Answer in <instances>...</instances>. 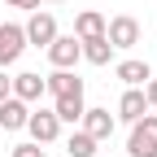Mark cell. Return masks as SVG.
<instances>
[{
	"mask_svg": "<svg viewBox=\"0 0 157 157\" xmlns=\"http://www.w3.org/2000/svg\"><path fill=\"white\" fill-rule=\"evenodd\" d=\"M127 153L131 157H157V113H144L140 122H131Z\"/></svg>",
	"mask_w": 157,
	"mask_h": 157,
	"instance_id": "1",
	"label": "cell"
},
{
	"mask_svg": "<svg viewBox=\"0 0 157 157\" xmlns=\"http://www.w3.org/2000/svg\"><path fill=\"white\" fill-rule=\"evenodd\" d=\"M105 39L113 48H135V44H140V22H135L131 13H118V17L105 22Z\"/></svg>",
	"mask_w": 157,
	"mask_h": 157,
	"instance_id": "2",
	"label": "cell"
},
{
	"mask_svg": "<svg viewBox=\"0 0 157 157\" xmlns=\"http://www.w3.org/2000/svg\"><path fill=\"white\" fill-rule=\"evenodd\" d=\"M22 35H26V44H35V48H48L52 39H57V17L52 13H31V22L22 26Z\"/></svg>",
	"mask_w": 157,
	"mask_h": 157,
	"instance_id": "3",
	"label": "cell"
},
{
	"mask_svg": "<svg viewBox=\"0 0 157 157\" xmlns=\"http://www.w3.org/2000/svg\"><path fill=\"white\" fill-rule=\"evenodd\" d=\"M26 131H31V140L35 144H52L57 135H61V122H57V113L52 109H35L26 118Z\"/></svg>",
	"mask_w": 157,
	"mask_h": 157,
	"instance_id": "4",
	"label": "cell"
},
{
	"mask_svg": "<svg viewBox=\"0 0 157 157\" xmlns=\"http://www.w3.org/2000/svg\"><path fill=\"white\" fill-rule=\"evenodd\" d=\"M44 52H48L52 70H74V61L83 57V52H78V39H74V35H57V39H52Z\"/></svg>",
	"mask_w": 157,
	"mask_h": 157,
	"instance_id": "5",
	"label": "cell"
},
{
	"mask_svg": "<svg viewBox=\"0 0 157 157\" xmlns=\"http://www.w3.org/2000/svg\"><path fill=\"white\" fill-rule=\"evenodd\" d=\"M22 48H26V35H22V26L5 22V26H0V70H5V66H13L17 57H22Z\"/></svg>",
	"mask_w": 157,
	"mask_h": 157,
	"instance_id": "6",
	"label": "cell"
},
{
	"mask_svg": "<svg viewBox=\"0 0 157 157\" xmlns=\"http://www.w3.org/2000/svg\"><path fill=\"white\" fill-rule=\"evenodd\" d=\"M78 122H83L78 131H87L96 144L113 135V113H109V109H83V118H78Z\"/></svg>",
	"mask_w": 157,
	"mask_h": 157,
	"instance_id": "7",
	"label": "cell"
},
{
	"mask_svg": "<svg viewBox=\"0 0 157 157\" xmlns=\"http://www.w3.org/2000/svg\"><path fill=\"white\" fill-rule=\"evenodd\" d=\"M26 118H31V105L26 101H17V96H5V101H0V127H5V131H22Z\"/></svg>",
	"mask_w": 157,
	"mask_h": 157,
	"instance_id": "8",
	"label": "cell"
},
{
	"mask_svg": "<svg viewBox=\"0 0 157 157\" xmlns=\"http://www.w3.org/2000/svg\"><path fill=\"white\" fill-rule=\"evenodd\" d=\"M144 113H148L144 87H127V92H122V101H118V118H122V122H140Z\"/></svg>",
	"mask_w": 157,
	"mask_h": 157,
	"instance_id": "9",
	"label": "cell"
},
{
	"mask_svg": "<svg viewBox=\"0 0 157 157\" xmlns=\"http://www.w3.org/2000/svg\"><path fill=\"white\" fill-rule=\"evenodd\" d=\"M44 92H52V101L57 96H74V92H83V78H78L74 70H52L44 78Z\"/></svg>",
	"mask_w": 157,
	"mask_h": 157,
	"instance_id": "10",
	"label": "cell"
},
{
	"mask_svg": "<svg viewBox=\"0 0 157 157\" xmlns=\"http://www.w3.org/2000/svg\"><path fill=\"white\" fill-rule=\"evenodd\" d=\"M13 96H17V101H26V105H35L39 96H44V78H39L35 70H22V74H13Z\"/></svg>",
	"mask_w": 157,
	"mask_h": 157,
	"instance_id": "11",
	"label": "cell"
},
{
	"mask_svg": "<svg viewBox=\"0 0 157 157\" xmlns=\"http://www.w3.org/2000/svg\"><path fill=\"white\" fill-rule=\"evenodd\" d=\"M96 35H105V13L83 9V13L74 17V39H96Z\"/></svg>",
	"mask_w": 157,
	"mask_h": 157,
	"instance_id": "12",
	"label": "cell"
},
{
	"mask_svg": "<svg viewBox=\"0 0 157 157\" xmlns=\"http://www.w3.org/2000/svg\"><path fill=\"white\" fill-rule=\"evenodd\" d=\"M78 52H83L92 66H109V57H113V44H109L105 35H96V39H78Z\"/></svg>",
	"mask_w": 157,
	"mask_h": 157,
	"instance_id": "13",
	"label": "cell"
},
{
	"mask_svg": "<svg viewBox=\"0 0 157 157\" xmlns=\"http://www.w3.org/2000/svg\"><path fill=\"white\" fill-rule=\"evenodd\" d=\"M118 78H122L127 87H144L148 78H153V70H148V61H118V70H113Z\"/></svg>",
	"mask_w": 157,
	"mask_h": 157,
	"instance_id": "14",
	"label": "cell"
},
{
	"mask_svg": "<svg viewBox=\"0 0 157 157\" xmlns=\"http://www.w3.org/2000/svg\"><path fill=\"white\" fill-rule=\"evenodd\" d=\"M83 92H74V96H57V105H52V113H57V122H78L83 118Z\"/></svg>",
	"mask_w": 157,
	"mask_h": 157,
	"instance_id": "15",
	"label": "cell"
},
{
	"mask_svg": "<svg viewBox=\"0 0 157 157\" xmlns=\"http://www.w3.org/2000/svg\"><path fill=\"white\" fill-rule=\"evenodd\" d=\"M66 153L70 157H96V140H92L87 131H74L70 140H66Z\"/></svg>",
	"mask_w": 157,
	"mask_h": 157,
	"instance_id": "16",
	"label": "cell"
},
{
	"mask_svg": "<svg viewBox=\"0 0 157 157\" xmlns=\"http://www.w3.org/2000/svg\"><path fill=\"white\" fill-rule=\"evenodd\" d=\"M13 157H44V148L31 140V144H17V148H13Z\"/></svg>",
	"mask_w": 157,
	"mask_h": 157,
	"instance_id": "17",
	"label": "cell"
},
{
	"mask_svg": "<svg viewBox=\"0 0 157 157\" xmlns=\"http://www.w3.org/2000/svg\"><path fill=\"white\" fill-rule=\"evenodd\" d=\"M144 101H148V109H157V78L144 83Z\"/></svg>",
	"mask_w": 157,
	"mask_h": 157,
	"instance_id": "18",
	"label": "cell"
},
{
	"mask_svg": "<svg viewBox=\"0 0 157 157\" xmlns=\"http://www.w3.org/2000/svg\"><path fill=\"white\" fill-rule=\"evenodd\" d=\"M5 96H13V78H5V70H0V101Z\"/></svg>",
	"mask_w": 157,
	"mask_h": 157,
	"instance_id": "19",
	"label": "cell"
},
{
	"mask_svg": "<svg viewBox=\"0 0 157 157\" xmlns=\"http://www.w3.org/2000/svg\"><path fill=\"white\" fill-rule=\"evenodd\" d=\"M5 5H13V9H39V0H5Z\"/></svg>",
	"mask_w": 157,
	"mask_h": 157,
	"instance_id": "20",
	"label": "cell"
},
{
	"mask_svg": "<svg viewBox=\"0 0 157 157\" xmlns=\"http://www.w3.org/2000/svg\"><path fill=\"white\" fill-rule=\"evenodd\" d=\"M48 5H66V0H48Z\"/></svg>",
	"mask_w": 157,
	"mask_h": 157,
	"instance_id": "21",
	"label": "cell"
},
{
	"mask_svg": "<svg viewBox=\"0 0 157 157\" xmlns=\"http://www.w3.org/2000/svg\"><path fill=\"white\" fill-rule=\"evenodd\" d=\"M96 157H101V153H96Z\"/></svg>",
	"mask_w": 157,
	"mask_h": 157,
	"instance_id": "22",
	"label": "cell"
}]
</instances>
